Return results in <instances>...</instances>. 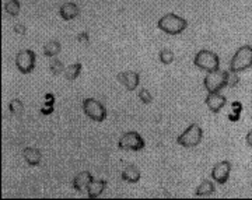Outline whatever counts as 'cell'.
I'll return each instance as SVG.
<instances>
[{"label": "cell", "mask_w": 252, "mask_h": 200, "mask_svg": "<svg viewBox=\"0 0 252 200\" xmlns=\"http://www.w3.org/2000/svg\"><path fill=\"white\" fill-rule=\"evenodd\" d=\"M157 27L168 35H180L188 28V21L174 13H168L158 20Z\"/></svg>", "instance_id": "6da1fadb"}, {"label": "cell", "mask_w": 252, "mask_h": 200, "mask_svg": "<svg viewBox=\"0 0 252 200\" xmlns=\"http://www.w3.org/2000/svg\"><path fill=\"white\" fill-rule=\"evenodd\" d=\"M252 67V46L244 45L237 49V52L230 60V72L240 73Z\"/></svg>", "instance_id": "7a4b0ae2"}, {"label": "cell", "mask_w": 252, "mask_h": 200, "mask_svg": "<svg viewBox=\"0 0 252 200\" xmlns=\"http://www.w3.org/2000/svg\"><path fill=\"white\" fill-rule=\"evenodd\" d=\"M193 64L200 69V70H205V72L210 73L219 70L220 67V57L217 56L215 52L212 51H207V49H202L199 51L195 59H193Z\"/></svg>", "instance_id": "3957f363"}, {"label": "cell", "mask_w": 252, "mask_h": 200, "mask_svg": "<svg viewBox=\"0 0 252 200\" xmlns=\"http://www.w3.org/2000/svg\"><path fill=\"white\" fill-rule=\"evenodd\" d=\"M228 77H230V72H224V70H215V72L207 73L205 77V88L209 91V94L212 92H219L223 90L225 86H228Z\"/></svg>", "instance_id": "277c9868"}, {"label": "cell", "mask_w": 252, "mask_h": 200, "mask_svg": "<svg viewBox=\"0 0 252 200\" xmlns=\"http://www.w3.org/2000/svg\"><path fill=\"white\" fill-rule=\"evenodd\" d=\"M202 139H203L202 127L199 126L198 123H190L188 129L178 136L177 143L182 147L192 148V147H196L202 142Z\"/></svg>", "instance_id": "5b68a950"}, {"label": "cell", "mask_w": 252, "mask_h": 200, "mask_svg": "<svg viewBox=\"0 0 252 200\" xmlns=\"http://www.w3.org/2000/svg\"><path fill=\"white\" fill-rule=\"evenodd\" d=\"M83 111L84 114L94 122H104L107 119V108L102 102L95 98H86L83 101Z\"/></svg>", "instance_id": "8992f818"}, {"label": "cell", "mask_w": 252, "mask_h": 200, "mask_svg": "<svg viewBox=\"0 0 252 200\" xmlns=\"http://www.w3.org/2000/svg\"><path fill=\"white\" fill-rule=\"evenodd\" d=\"M36 55L31 49H23L20 51L16 56V66H17L18 72L23 74H30L32 73L35 67Z\"/></svg>", "instance_id": "52a82bcc"}, {"label": "cell", "mask_w": 252, "mask_h": 200, "mask_svg": "<svg viewBox=\"0 0 252 200\" xmlns=\"http://www.w3.org/2000/svg\"><path fill=\"white\" fill-rule=\"evenodd\" d=\"M118 147L121 150H132V151H140L144 148V140L137 132H126L124 136L119 139Z\"/></svg>", "instance_id": "ba28073f"}, {"label": "cell", "mask_w": 252, "mask_h": 200, "mask_svg": "<svg viewBox=\"0 0 252 200\" xmlns=\"http://www.w3.org/2000/svg\"><path fill=\"white\" fill-rule=\"evenodd\" d=\"M231 173V163L230 161H220L217 163L213 170H212V178L213 181H216L220 185H224L225 182L228 181Z\"/></svg>", "instance_id": "9c48e42d"}, {"label": "cell", "mask_w": 252, "mask_h": 200, "mask_svg": "<svg viewBox=\"0 0 252 200\" xmlns=\"http://www.w3.org/2000/svg\"><path fill=\"white\" fill-rule=\"evenodd\" d=\"M118 80L125 86V88L127 91H135L137 88V86H139V83H140V77L136 72L126 70V72L118 74Z\"/></svg>", "instance_id": "30bf717a"}, {"label": "cell", "mask_w": 252, "mask_h": 200, "mask_svg": "<svg viewBox=\"0 0 252 200\" xmlns=\"http://www.w3.org/2000/svg\"><path fill=\"white\" fill-rule=\"evenodd\" d=\"M94 178L93 175L89 171H81L80 173H77L73 179V188L79 193H87V189H89V185L91 183Z\"/></svg>", "instance_id": "8fae6325"}, {"label": "cell", "mask_w": 252, "mask_h": 200, "mask_svg": "<svg viewBox=\"0 0 252 200\" xmlns=\"http://www.w3.org/2000/svg\"><path fill=\"white\" fill-rule=\"evenodd\" d=\"M225 104H227L225 97L220 95L219 92H212V94H209V95H207L206 105H207V108L210 109L213 114H217L220 109L224 108Z\"/></svg>", "instance_id": "7c38bea8"}, {"label": "cell", "mask_w": 252, "mask_h": 200, "mask_svg": "<svg viewBox=\"0 0 252 200\" xmlns=\"http://www.w3.org/2000/svg\"><path fill=\"white\" fill-rule=\"evenodd\" d=\"M140 176H142V173L139 171V168L136 165H133V164L126 165L122 173H121L122 181L130 182V183H136V182L140 181Z\"/></svg>", "instance_id": "4fadbf2b"}, {"label": "cell", "mask_w": 252, "mask_h": 200, "mask_svg": "<svg viewBox=\"0 0 252 200\" xmlns=\"http://www.w3.org/2000/svg\"><path fill=\"white\" fill-rule=\"evenodd\" d=\"M59 13H61V17H62L63 20L70 21V20L76 18L80 14V9H79L77 4H74L72 1H67V3H64V4L61 6Z\"/></svg>", "instance_id": "5bb4252c"}, {"label": "cell", "mask_w": 252, "mask_h": 200, "mask_svg": "<svg viewBox=\"0 0 252 200\" xmlns=\"http://www.w3.org/2000/svg\"><path fill=\"white\" fill-rule=\"evenodd\" d=\"M24 160L27 161L28 165H31V167H36V165H39L41 164V160H42V153H41V150L39 148H35V147H27L26 150H24Z\"/></svg>", "instance_id": "9a60e30c"}, {"label": "cell", "mask_w": 252, "mask_h": 200, "mask_svg": "<svg viewBox=\"0 0 252 200\" xmlns=\"http://www.w3.org/2000/svg\"><path fill=\"white\" fill-rule=\"evenodd\" d=\"M105 188H107V181L105 179H97V181L93 179L90 185H89V189H87V196L90 199H95L105 191Z\"/></svg>", "instance_id": "2e32d148"}, {"label": "cell", "mask_w": 252, "mask_h": 200, "mask_svg": "<svg viewBox=\"0 0 252 200\" xmlns=\"http://www.w3.org/2000/svg\"><path fill=\"white\" fill-rule=\"evenodd\" d=\"M81 69H83V64H81L80 62L72 63L70 66H67V67L64 69V77H66V80L74 82V80L80 76Z\"/></svg>", "instance_id": "e0dca14e"}, {"label": "cell", "mask_w": 252, "mask_h": 200, "mask_svg": "<svg viewBox=\"0 0 252 200\" xmlns=\"http://www.w3.org/2000/svg\"><path fill=\"white\" fill-rule=\"evenodd\" d=\"M216 192L215 185L212 183V181H203L198 186V189L195 192V195L199 198H205V196H210Z\"/></svg>", "instance_id": "ac0fdd59"}, {"label": "cell", "mask_w": 252, "mask_h": 200, "mask_svg": "<svg viewBox=\"0 0 252 200\" xmlns=\"http://www.w3.org/2000/svg\"><path fill=\"white\" fill-rule=\"evenodd\" d=\"M61 51H62V45L56 39H52V41L46 42L45 46H44V55L48 56V57H55Z\"/></svg>", "instance_id": "d6986e66"}, {"label": "cell", "mask_w": 252, "mask_h": 200, "mask_svg": "<svg viewBox=\"0 0 252 200\" xmlns=\"http://www.w3.org/2000/svg\"><path fill=\"white\" fill-rule=\"evenodd\" d=\"M20 1L18 0H6V4H4V10L9 13L10 16H18L20 13Z\"/></svg>", "instance_id": "ffe728a7"}, {"label": "cell", "mask_w": 252, "mask_h": 200, "mask_svg": "<svg viewBox=\"0 0 252 200\" xmlns=\"http://www.w3.org/2000/svg\"><path fill=\"white\" fill-rule=\"evenodd\" d=\"M9 109L10 112H11L13 115H16V116H20V115L24 114V105H23L21 100H18V98H14V100L10 102Z\"/></svg>", "instance_id": "44dd1931"}, {"label": "cell", "mask_w": 252, "mask_h": 200, "mask_svg": "<svg viewBox=\"0 0 252 200\" xmlns=\"http://www.w3.org/2000/svg\"><path fill=\"white\" fill-rule=\"evenodd\" d=\"M158 57H160V62L162 64H170L174 62V59H175V55L172 51L170 49H161L160 51V55H158Z\"/></svg>", "instance_id": "7402d4cb"}, {"label": "cell", "mask_w": 252, "mask_h": 200, "mask_svg": "<svg viewBox=\"0 0 252 200\" xmlns=\"http://www.w3.org/2000/svg\"><path fill=\"white\" fill-rule=\"evenodd\" d=\"M49 69H51V73L55 74V76H58V74H61L63 72V63L59 60V59H52V62L49 64Z\"/></svg>", "instance_id": "603a6c76"}, {"label": "cell", "mask_w": 252, "mask_h": 200, "mask_svg": "<svg viewBox=\"0 0 252 200\" xmlns=\"http://www.w3.org/2000/svg\"><path fill=\"white\" fill-rule=\"evenodd\" d=\"M139 98L142 100L143 104H152L153 102V95L150 94V91L147 88H142L139 91Z\"/></svg>", "instance_id": "cb8c5ba5"}, {"label": "cell", "mask_w": 252, "mask_h": 200, "mask_svg": "<svg viewBox=\"0 0 252 200\" xmlns=\"http://www.w3.org/2000/svg\"><path fill=\"white\" fill-rule=\"evenodd\" d=\"M233 108H234V115H228V119H231V120H238L240 118V114H241V111H243V107H241V104L240 102H234L233 104Z\"/></svg>", "instance_id": "d4e9b609"}, {"label": "cell", "mask_w": 252, "mask_h": 200, "mask_svg": "<svg viewBox=\"0 0 252 200\" xmlns=\"http://www.w3.org/2000/svg\"><path fill=\"white\" fill-rule=\"evenodd\" d=\"M14 32L18 34V35H26L27 27H26L24 24H16V26H14Z\"/></svg>", "instance_id": "484cf974"}, {"label": "cell", "mask_w": 252, "mask_h": 200, "mask_svg": "<svg viewBox=\"0 0 252 200\" xmlns=\"http://www.w3.org/2000/svg\"><path fill=\"white\" fill-rule=\"evenodd\" d=\"M238 76H237V73H231L230 72V77H228V86L230 87H234V86H237L238 84Z\"/></svg>", "instance_id": "4316f807"}, {"label": "cell", "mask_w": 252, "mask_h": 200, "mask_svg": "<svg viewBox=\"0 0 252 200\" xmlns=\"http://www.w3.org/2000/svg\"><path fill=\"white\" fill-rule=\"evenodd\" d=\"M245 142H247V144L252 147V129L247 133V136H245Z\"/></svg>", "instance_id": "83f0119b"}, {"label": "cell", "mask_w": 252, "mask_h": 200, "mask_svg": "<svg viewBox=\"0 0 252 200\" xmlns=\"http://www.w3.org/2000/svg\"><path fill=\"white\" fill-rule=\"evenodd\" d=\"M41 112H42L44 115H49V114H52V112H54V108H49V107H46V108L41 109Z\"/></svg>", "instance_id": "f1b7e54d"}, {"label": "cell", "mask_w": 252, "mask_h": 200, "mask_svg": "<svg viewBox=\"0 0 252 200\" xmlns=\"http://www.w3.org/2000/svg\"><path fill=\"white\" fill-rule=\"evenodd\" d=\"M77 39H79V41H86V42H89V36H87V34H84V32L80 34Z\"/></svg>", "instance_id": "f546056e"}]
</instances>
